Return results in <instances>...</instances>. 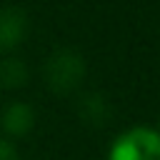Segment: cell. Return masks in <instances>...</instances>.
<instances>
[{
  "label": "cell",
  "mask_w": 160,
  "mask_h": 160,
  "mask_svg": "<svg viewBox=\"0 0 160 160\" xmlns=\"http://www.w3.org/2000/svg\"><path fill=\"white\" fill-rule=\"evenodd\" d=\"M0 122H2V130H5L8 135L22 138V135H28V132L32 130V125H35V110H32L28 102L15 100V102H10V105L2 110Z\"/></svg>",
  "instance_id": "cell-4"
},
{
  "label": "cell",
  "mask_w": 160,
  "mask_h": 160,
  "mask_svg": "<svg viewBox=\"0 0 160 160\" xmlns=\"http://www.w3.org/2000/svg\"><path fill=\"white\" fill-rule=\"evenodd\" d=\"M110 160H160V132L152 128H130L112 142Z\"/></svg>",
  "instance_id": "cell-2"
},
{
  "label": "cell",
  "mask_w": 160,
  "mask_h": 160,
  "mask_svg": "<svg viewBox=\"0 0 160 160\" xmlns=\"http://www.w3.org/2000/svg\"><path fill=\"white\" fill-rule=\"evenodd\" d=\"M78 115H80L82 122H88L92 128H102V125H108L112 108L100 92H85L78 102Z\"/></svg>",
  "instance_id": "cell-5"
},
{
  "label": "cell",
  "mask_w": 160,
  "mask_h": 160,
  "mask_svg": "<svg viewBox=\"0 0 160 160\" xmlns=\"http://www.w3.org/2000/svg\"><path fill=\"white\" fill-rule=\"evenodd\" d=\"M0 160H20V155L10 140H0Z\"/></svg>",
  "instance_id": "cell-7"
},
{
  "label": "cell",
  "mask_w": 160,
  "mask_h": 160,
  "mask_svg": "<svg viewBox=\"0 0 160 160\" xmlns=\"http://www.w3.org/2000/svg\"><path fill=\"white\" fill-rule=\"evenodd\" d=\"M28 35V15L20 8H2L0 10V50L8 52L18 48Z\"/></svg>",
  "instance_id": "cell-3"
},
{
  "label": "cell",
  "mask_w": 160,
  "mask_h": 160,
  "mask_svg": "<svg viewBox=\"0 0 160 160\" xmlns=\"http://www.w3.org/2000/svg\"><path fill=\"white\" fill-rule=\"evenodd\" d=\"M158 132H160V130H158Z\"/></svg>",
  "instance_id": "cell-8"
},
{
  "label": "cell",
  "mask_w": 160,
  "mask_h": 160,
  "mask_svg": "<svg viewBox=\"0 0 160 160\" xmlns=\"http://www.w3.org/2000/svg\"><path fill=\"white\" fill-rule=\"evenodd\" d=\"M28 82V65L18 58H5L0 60V85L8 90L22 88Z\"/></svg>",
  "instance_id": "cell-6"
},
{
  "label": "cell",
  "mask_w": 160,
  "mask_h": 160,
  "mask_svg": "<svg viewBox=\"0 0 160 160\" xmlns=\"http://www.w3.org/2000/svg\"><path fill=\"white\" fill-rule=\"evenodd\" d=\"M82 78H85V60L70 48L55 50L45 62V82L58 95L75 92L80 88Z\"/></svg>",
  "instance_id": "cell-1"
}]
</instances>
